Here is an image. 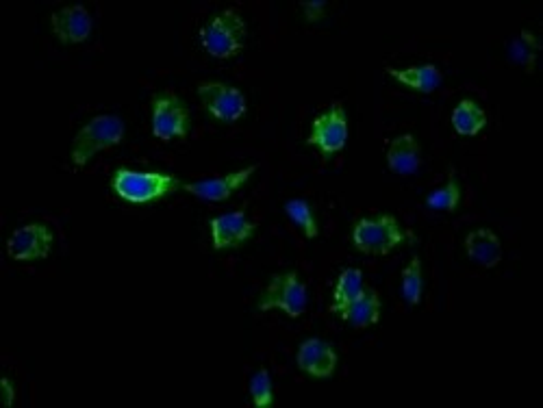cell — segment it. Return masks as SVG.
Segmentation results:
<instances>
[{"instance_id": "cell-20", "label": "cell", "mask_w": 543, "mask_h": 408, "mask_svg": "<svg viewBox=\"0 0 543 408\" xmlns=\"http://www.w3.org/2000/svg\"><path fill=\"white\" fill-rule=\"evenodd\" d=\"M541 44L537 37L530 31H522L515 40L509 44V57L517 66L524 68L526 72H533L537 66V57H539Z\"/></svg>"}, {"instance_id": "cell-8", "label": "cell", "mask_w": 543, "mask_h": 408, "mask_svg": "<svg viewBox=\"0 0 543 408\" xmlns=\"http://www.w3.org/2000/svg\"><path fill=\"white\" fill-rule=\"evenodd\" d=\"M346 142H348V118L342 105H333L331 109H326L313 120L307 144L318 148L324 159H331L337 152H342Z\"/></svg>"}, {"instance_id": "cell-23", "label": "cell", "mask_w": 543, "mask_h": 408, "mask_svg": "<svg viewBox=\"0 0 543 408\" xmlns=\"http://www.w3.org/2000/svg\"><path fill=\"white\" fill-rule=\"evenodd\" d=\"M459 202H461V187H459L457 176L450 174L448 183L444 187L433 191V194H428L426 207L433 211H457Z\"/></svg>"}, {"instance_id": "cell-2", "label": "cell", "mask_w": 543, "mask_h": 408, "mask_svg": "<svg viewBox=\"0 0 543 408\" xmlns=\"http://www.w3.org/2000/svg\"><path fill=\"white\" fill-rule=\"evenodd\" d=\"M246 22L235 9H224L200 29V46L216 59H231L244 50Z\"/></svg>"}, {"instance_id": "cell-22", "label": "cell", "mask_w": 543, "mask_h": 408, "mask_svg": "<svg viewBox=\"0 0 543 408\" xmlns=\"http://www.w3.org/2000/svg\"><path fill=\"white\" fill-rule=\"evenodd\" d=\"M285 213L289 215V220H292L300 228V231L305 233L307 239H315V237L320 235L318 222H315V215H313V211H311L307 200H302V198L287 200Z\"/></svg>"}, {"instance_id": "cell-9", "label": "cell", "mask_w": 543, "mask_h": 408, "mask_svg": "<svg viewBox=\"0 0 543 408\" xmlns=\"http://www.w3.org/2000/svg\"><path fill=\"white\" fill-rule=\"evenodd\" d=\"M55 235L44 224H29L11 233L7 241V254L14 261H42L53 248Z\"/></svg>"}, {"instance_id": "cell-13", "label": "cell", "mask_w": 543, "mask_h": 408, "mask_svg": "<svg viewBox=\"0 0 543 408\" xmlns=\"http://www.w3.org/2000/svg\"><path fill=\"white\" fill-rule=\"evenodd\" d=\"M50 27H53V33L61 44H81L90 40L94 22L90 11L83 5H72L55 11L53 18H50Z\"/></svg>"}, {"instance_id": "cell-6", "label": "cell", "mask_w": 543, "mask_h": 408, "mask_svg": "<svg viewBox=\"0 0 543 408\" xmlns=\"http://www.w3.org/2000/svg\"><path fill=\"white\" fill-rule=\"evenodd\" d=\"M189 133V109L170 89L153 96V135L161 142L185 139Z\"/></svg>"}, {"instance_id": "cell-5", "label": "cell", "mask_w": 543, "mask_h": 408, "mask_svg": "<svg viewBox=\"0 0 543 408\" xmlns=\"http://www.w3.org/2000/svg\"><path fill=\"white\" fill-rule=\"evenodd\" d=\"M283 311L289 317H300L307 309V287L296 272L276 274L265 287L259 300V311Z\"/></svg>"}, {"instance_id": "cell-1", "label": "cell", "mask_w": 543, "mask_h": 408, "mask_svg": "<svg viewBox=\"0 0 543 408\" xmlns=\"http://www.w3.org/2000/svg\"><path fill=\"white\" fill-rule=\"evenodd\" d=\"M111 187L116 196L131 204H150L179 189L181 183L172 174L161 172H137L129 168H118L111 178Z\"/></svg>"}, {"instance_id": "cell-11", "label": "cell", "mask_w": 543, "mask_h": 408, "mask_svg": "<svg viewBox=\"0 0 543 408\" xmlns=\"http://www.w3.org/2000/svg\"><path fill=\"white\" fill-rule=\"evenodd\" d=\"M296 361H298L300 372H305L307 376L315 380H326L335 374L339 359L331 343L318 337H311L300 343Z\"/></svg>"}, {"instance_id": "cell-18", "label": "cell", "mask_w": 543, "mask_h": 408, "mask_svg": "<svg viewBox=\"0 0 543 408\" xmlns=\"http://www.w3.org/2000/svg\"><path fill=\"white\" fill-rule=\"evenodd\" d=\"M487 126V113L474 100L463 98L452 111V129L461 137H476Z\"/></svg>"}, {"instance_id": "cell-3", "label": "cell", "mask_w": 543, "mask_h": 408, "mask_svg": "<svg viewBox=\"0 0 543 408\" xmlns=\"http://www.w3.org/2000/svg\"><path fill=\"white\" fill-rule=\"evenodd\" d=\"M126 126L118 116H96L87 122L72 142L70 159L77 168L90 163L100 150L118 146L124 139Z\"/></svg>"}, {"instance_id": "cell-24", "label": "cell", "mask_w": 543, "mask_h": 408, "mask_svg": "<svg viewBox=\"0 0 543 408\" xmlns=\"http://www.w3.org/2000/svg\"><path fill=\"white\" fill-rule=\"evenodd\" d=\"M250 395H252V404L257 408H270L274 402V391H272V378L270 372L265 367L257 369L250 378Z\"/></svg>"}, {"instance_id": "cell-25", "label": "cell", "mask_w": 543, "mask_h": 408, "mask_svg": "<svg viewBox=\"0 0 543 408\" xmlns=\"http://www.w3.org/2000/svg\"><path fill=\"white\" fill-rule=\"evenodd\" d=\"M300 7H302V11H305V18L309 22H315V20L324 18L326 3H322V0H315V3H302Z\"/></svg>"}, {"instance_id": "cell-7", "label": "cell", "mask_w": 543, "mask_h": 408, "mask_svg": "<svg viewBox=\"0 0 543 408\" xmlns=\"http://www.w3.org/2000/svg\"><path fill=\"white\" fill-rule=\"evenodd\" d=\"M198 96L209 116L224 124L239 122L246 116V98L237 87L220 81H207L198 85Z\"/></svg>"}, {"instance_id": "cell-21", "label": "cell", "mask_w": 543, "mask_h": 408, "mask_svg": "<svg viewBox=\"0 0 543 408\" xmlns=\"http://www.w3.org/2000/svg\"><path fill=\"white\" fill-rule=\"evenodd\" d=\"M402 298L409 306H418L422 302L424 291V276H422V261L413 257L411 263L402 270Z\"/></svg>"}, {"instance_id": "cell-10", "label": "cell", "mask_w": 543, "mask_h": 408, "mask_svg": "<svg viewBox=\"0 0 543 408\" xmlns=\"http://www.w3.org/2000/svg\"><path fill=\"white\" fill-rule=\"evenodd\" d=\"M211 228V244L213 250H226V248H239L244 246L248 239L255 235L257 224L248 220L244 211L222 213L209 220Z\"/></svg>"}, {"instance_id": "cell-12", "label": "cell", "mask_w": 543, "mask_h": 408, "mask_svg": "<svg viewBox=\"0 0 543 408\" xmlns=\"http://www.w3.org/2000/svg\"><path fill=\"white\" fill-rule=\"evenodd\" d=\"M257 165H250V168L231 172L226 176H218V178H205V181H196V183H183L181 189L187 191V194H192L200 200H209V202H222L229 200L235 191L242 189L248 178L255 174Z\"/></svg>"}, {"instance_id": "cell-15", "label": "cell", "mask_w": 543, "mask_h": 408, "mask_svg": "<svg viewBox=\"0 0 543 408\" xmlns=\"http://www.w3.org/2000/svg\"><path fill=\"white\" fill-rule=\"evenodd\" d=\"M465 252L481 267H496L502 261V241L489 228H478L465 237Z\"/></svg>"}, {"instance_id": "cell-14", "label": "cell", "mask_w": 543, "mask_h": 408, "mask_svg": "<svg viewBox=\"0 0 543 408\" xmlns=\"http://www.w3.org/2000/svg\"><path fill=\"white\" fill-rule=\"evenodd\" d=\"M387 165L398 176H411L422 165V148L411 133L398 135L387 148Z\"/></svg>"}, {"instance_id": "cell-19", "label": "cell", "mask_w": 543, "mask_h": 408, "mask_svg": "<svg viewBox=\"0 0 543 408\" xmlns=\"http://www.w3.org/2000/svg\"><path fill=\"white\" fill-rule=\"evenodd\" d=\"M361 291H363V272L359 270V267H346V270L337 278L331 313H337V315L342 313L352 300L359 298Z\"/></svg>"}, {"instance_id": "cell-26", "label": "cell", "mask_w": 543, "mask_h": 408, "mask_svg": "<svg viewBox=\"0 0 543 408\" xmlns=\"http://www.w3.org/2000/svg\"><path fill=\"white\" fill-rule=\"evenodd\" d=\"M0 387H3V404L9 408L11 404H14L16 389H14V385H11V380H9V378L0 380Z\"/></svg>"}, {"instance_id": "cell-16", "label": "cell", "mask_w": 543, "mask_h": 408, "mask_svg": "<svg viewBox=\"0 0 543 408\" xmlns=\"http://www.w3.org/2000/svg\"><path fill=\"white\" fill-rule=\"evenodd\" d=\"M387 74L394 79L396 83L413 89V92L420 94H433L444 83V74L433 63H422V66H413L407 70H396V68H387Z\"/></svg>"}, {"instance_id": "cell-17", "label": "cell", "mask_w": 543, "mask_h": 408, "mask_svg": "<svg viewBox=\"0 0 543 408\" xmlns=\"http://www.w3.org/2000/svg\"><path fill=\"white\" fill-rule=\"evenodd\" d=\"M339 317L355 328H368L381 320V298L374 289H365L359 293L357 300H352Z\"/></svg>"}, {"instance_id": "cell-4", "label": "cell", "mask_w": 543, "mask_h": 408, "mask_svg": "<svg viewBox=\"0 0 543 408\" xmlns=\"http://www.w3.org/2000/svg\"><path fill=\"white\" fill-rule=\"evenodd\" d=\"M407 233L402 231L398 220L394 215L383 213L376 215V218H363L355 224V231H352V244L363 254H378V257H385L396 246L407 241Z\"/></svg>"}]
</instances>
